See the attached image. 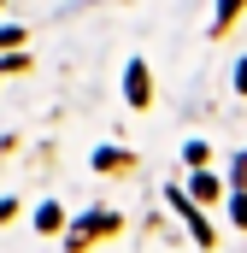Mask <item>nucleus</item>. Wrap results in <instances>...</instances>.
Masks as SVG:
<instances>
[{
    "instance_id": "obj_3",
    "label": "nucleus",
    "mask_w": 247,
    "mask_h": 253,
    "mask_svg": "<svg viewBox=\"0 0 247 253\" xmlns=\"http://www.w3.org/2000/svg\"><path fill=\"white\" fill-rule=\"evenodd\" d=\"M194 194H200V200H212V194H218V177H206V171H200V177H194Z\"/></svg>"
},
{
    "instance_id": "obj_4",
    "label": "nucleus",
    "mask_w": 247,
    "mask_h": 253,
    "mask_svg": "<svg viewBox=\"0 0 247 253\" xmlns=\"http://www.w3.org/2000/svg\"><path fill=\"white\" fill-rule=\"evenodd\" d=\"M230 212H236V224H247V200H236V206H230Z\"/></svg>"
},
{
    "instance_id": "obj_2",
    "label": "nucleus",
    "mask_w": 247,
    "mask_h": 253,
    "mask_svg": "<svg viewBox=\"0 0 247 253\" xmlns=\"http://www.w3.org/2000/svg\"><path fill=\"white\" fill-rule=\"evenodd\" d=\"M36 224H41V230H59L65 212H59V206H41V212H36Z\"/></svg>"
},
{
    "instance_id": "obj_5",
    "label": "nucleus",
    "mask_w": 247,
    "mask_h": 253,
    "mask_svg": "<svg viewBox=\"0 0 247 253\" xmlns=\"http://www.w3.org/2000/svg\"><path fill=\"white\" fill-rule=\"evenodd\" d=\"M236 88H242V94H247V65H242V71H236Z\"/></svg>"
},
{
    "instance_id": "obj_1",
    "label": "nucleus",
    "mask_w": 247,
    "mask_h": 253,
    "mask_svg": "<svg viewBox=\"0 0 247 253\" xmlns=\"http://www.w3.org/2000/svg\"><path fill=\"white\" fill-rule=\"evenodd\" d=\"M129 100L147 106V71H141V65H129Z\"/></svg>"
}]
</instances>
